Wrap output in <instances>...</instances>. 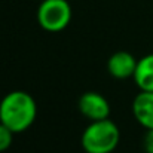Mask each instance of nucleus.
<instances>
[{
  "label": "nucleus",
  "instance_id": "obj_1",
  "mask_svg": "<svg viewBox=\"0 0 153 153\" xmlns=\"http://www.w3.org/2000/svg\"><path fill=\"white\" fill-rule=\"evenodd\" d=\"M37 104L25 91H12L0 101V122L15 134L27 131L36 120Z\"/></svg>",
  "mask_w": 153,
  "mask_h": 153
},
{
  "label": "nucleus",
  "instance_id": "obj_2",
  "mask_svg": "<svg viewBox=\"0 0 153 153\" xmlns=\"http://www.w3.org/2000/svg\"><path fill=\"white\" fill-rule=\"evenodd\" d=\"M120 131L117 125L107 119L92 120L80 137L82 149L86 153H111L119 144Z\"/></svg>",
  "mask_w": 153,
  "mask_h": 153
},
{
  "label": "nucleus",
  "instance_id": "obj_3",
  "mask_svg": "<svg viewBox=\"0 0 153 153\" xmlns=\"http://www.w3.org/2000/svg\"><path fill=\"white\" fill-rule=\"evenodd\" d=\"M71 6L67 0H40L37 7L39 25L51 33L62 31L71 21Z\"/></svg>",
  "mask_w": 153,
  "mask_h": 153
},
{
  "label": "nucleus",
  "instance_id": "obj_4",
  "mask_svg": "<svg viewBox=\"0 0 153 153\" xmlns=\"http://www.w3.org/2000/svg\"><path fill=\"white\" fill-rule=\"evenodd\" d=\"M79 111L82 113L83 117L92 120H101L107 119L110 116V104L105 100V97H102L101 94L89 91L80 95L79 98Z\"/></svg>",
  "mask_w": 153,
  "mask_h": 153
},
{
  "label": "nucleus",
  "instance_id": "obj_5",
  "mask_svg": "<svg viewBox=\"0 0 153 153\" xmlns=\"http://www.w3.org/2000/svg\"><path fill=\"white\" fill-rule=\"evenodd\" d=\"M137 64H138V59H135V56L131 52L117 51L108 58V61H107V71L114 79L123 80V79L134 77Z\"/></svg>",
  "mask_w": 153,
  "mask_h": 153
},
{
  "label": "nucleus",
  "instance_id": "obj_6",
  "mask_svg": "<svg viewBox=\"0 0 153 153\" xmlns=\"http://www.w3.org/2000/svg\"><path fill=\"white\" fill-rule=\"evenodd\" d=\"M132 114L146 131L153 129V92L140 91L135 95L132 101Z\"/></svg>",
  "mask_w": 153,
  "mask_h": 153
},
{
  "label": "nucleus",
  "instance_id": "obj_7",
  "mask_svg": "<svg viewBox=\"0 0 153 153\" xmlns=\"http://www.w3.org/2000/svg\"><path fill=\"white\" fill-rule=\"evenodd\" d=\"M134 82L140 91L153 92V53H149L138 59L134 73Z\"/></svg>",
  "mask_w": 153,
  "mask_h": 153
},
{
  "label": "nucleus",
  "instance_id": "obj_8",
  "mask_svg": "<svg viewBox=\"0 0 153 153\" xmlns=\"http://www.w3.org/2000/svg\"><path fill=\"white\" fill-rule=\"evenodd\" d=\"M13 131L0 122V153L6 152L13 141Z\"/></svg>",
  "mask_w": 153,
  "mask_h": 153
},
{
  "label": "nucleus",
  "instance_id": "obj_9",
  "mask_svg": "<svg viewBox=\"0 0 153 153\" xmlns=\"http://www.w3.org/2000/svg\"><path fill=\"white\" fill-rule=\"evenodd\" d=\"M143 146H144L146 153H153V129H147V132L144 135Z\"/></svg>",
  "mask_w": 153,
  "mask_h": 153
}]
</instances>
